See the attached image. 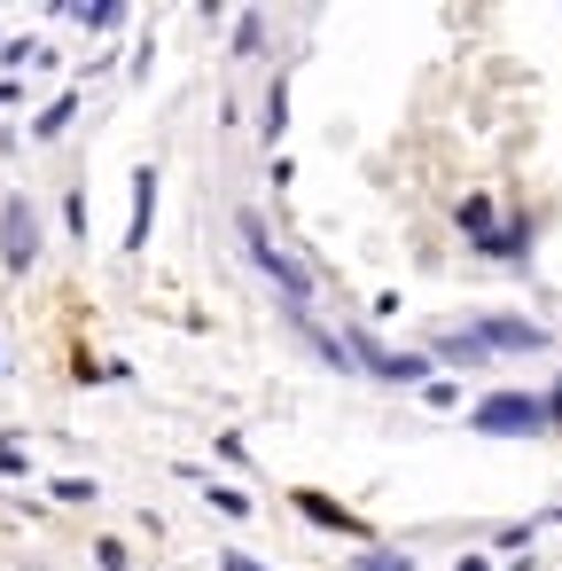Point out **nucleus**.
I'll return each mask as SVG.
<instances>
[{
	"mask_svg": "<svg viewBox=\"0 0 562 571\" xmlns=\"http://www.w3.org/2000/svg\"><path fill=\"white\" fill-rule=\"evenodd\" d=\"M235 227H242V259H250V267H258V274H266V282L281 290V298H290V305H305V298H313L305 267H290V259L273 251V235L258 227V212H235Z\"/></svg>",
	"mask_w": 562,
	"mask_h": 571,
	"instance_id": "f257e3e1",
	"label": "nucleus"
},
{
	"mask_svg": "<svg viewBox=\"0 0 562 571\" xmlns=\"http://www.w3.org/2000/svg\"><path fill=\"white\" fill-rule=\"evenodd\" d=\"M477 423L485 439H531V431H547V399H531V391H493V399H477Z\"/></svg>",
	"mask_w": 562,
	"mask_h": 571,
	"instance_id": "f03ea898",
	"label": "nucleus"
},
{
	"mask_svg": "<svg viewBox=\"0 0 562 571\" xmlns=\"http://www.w3.org/2000/svg\"><path fill=\"white\" fill-rule=\"evenodd\" d=\"M344 353H352V368H367V376H383V384H430V360L422 353H383L375 337H344Z\"/></svg>",
	"mask_w": 562,
	"mask_h": 571,
	"instance_id": "7ed1b4c3",
	"label": "nucleus"
},
{
	"mask_svg": "<svg viewBox=\"0 0 562 571\" xmlns=\"http://www.w3.org/2000/svg\"><path fill=\"white\" fill-rule=\"evenodd\" d=\"M0 259H9L17 274L40 259V227H32V204H24V196H17L9 212H0Z\"/></svg>",
	"mask_w": 562,
	"mask_h": 571,
	"instance_id": "20e7f679",
	"label": "nucleus"
},
{
	"mask_svg": "<svg viewBox=\"0 0 562 571\" xmlns=\"http://www.w3.org/2000/svg\"><path fill=\"white\" fill-rule=\"evenodd\" d=\"M468 337H477L485 353H539V345H547V330H539V321H477Z\"/></svg>",
	"mask_w": 562,
	"mask_h": 571,
	"instance_id": "39448f33",
	"label": "nucleus"
},
{
	"mask_svg": "<svg viewBox=\"0 0 562 571\" xmlns=\"http://www.w3.org/2000/svg\"><path fill=\"white\" fill-rule=\"evenodd\" d=\"M149 219H156V173H133V219H126V251L149 243Z\"/></svg>",
	"mask_w": 562,
	"mask_h": 571,
	"instance_id": "423d86ee",
	"label": "nucleus"
},
{
	"mask_svg": "<svg viewBox=\"0 0 562 571\" xmlns=\"http://www.w3.org/2000/svg\"><path fill=\"white\" fill-rule=\"evenodd\" d=\"M281 126H290V95L273 87V95H266V118H258V133H266V141H281Z\"/></svg>",
	"mask_w": 562,
	"mask_h": 571,
	"instance_id": "0eeeda50",
	"label": "nucleus"
},
{
	"mask_svg": "<svg viewBox=\"0 0 562 571\" xmlns=\"http://www.w3.org/2000/svg\"><path fill=\"white\" fill-rule=\"evenodd\" d=\"M204 502H212L219 517H250V494H235V485H204Z\"/></svg>",
	"mask_w": 562,
	"mask_h": 571,
	"instance_id": "6e6552de",
	"label": "nucleus"
},
{
	"mask_svg": "<svg viewBox=\"0 0 562 571\" xmlns=\"http://www.w3.org/2000/svg\"><path fill=\"white\" fill-rule=\"evenodd\" d=\"M71 118H78V103H71V95H63V103H55V110H47V118H40V133H63V126H71Z\"/></svg>",
	"mask_w": 562,
	"mask_h": 571,
	"instance_id": "1a4fd4ad",
	"label": "nucleus"
},
{
	"mask_svg": "<svg viewBox=\"0 0 562 571\" xmlns=\"http://www.w3.org/2000/svg\"><path fill=\"white\" fill-rule=\"evenodd\" d=\"M359 571H414V556H367Z\"/></svg>",
	"mask_w": 562,
	"mask_h": 571,
	"instance_id": "9d476101",
	"label": "nucleus"
},
{
	"mask_svg": "<svg viewBox=\"0 0 562 571\" xmlns=\"http://www.w3.org/2000/svg\"><path fill=\"white\" fill-rule=\"evenodd\" d=\"M94 556H102V571H126V548H118V540H102Z\"/></svg>",
	"mask_w": 562,
	"mask_h": 571,
	"instance_id": "9b49d317",
	"label": "nucleus"
},
{
	"mask_svg": "<svg viewBox=\"0 0 562 571\" xmlns=\"http://www.w3.org/2000/svg\"><path fill=\"white\" fill-rule=\"evenodd\" d=\"M547 423H562V384H554V399H547Z\"/></svg>",
	"mask_w": 562,
	"mask_h": 571,
	"instance_id": "f8f14e48",
	"label": "nucleus"
},
{
	"mask_svg": "<svg viewBox=\"0 0 562 571\" xmlns=\"http://www.w3.org/2000/svg\"><path fill=\"white\" fill-rule=\"evenodd\" d=\"M227 571H266V563H250V556H227Z\"/></svg>",
	"mask_w": 562,
	"mask_h": 571,
	"instance_id": "ddd939ff",
	"label": "nucleus"
},
{
	"mask_svg": "<svg viewBox=\"0 0 562 571\" xmlns=\"http://www.w3.org/2000/svg\"><path fill=\"white\" fill-rule=\"evenodd\" d=\"M461 571H485V556H461Z\"/></svg>",
	"mask_w": 562,
	"mask_h": 571,
	"instance_id": "4468645a",
	"label": "nucleus"
},
{
	"mask_svg": "<svg viewBox=\"0 0 562 571\" xmlns=\"http://www.w3.org/2000/svg\"><path fill=\"white\" fill-rule=\"evenodd\" d=\"M554 525H562V509H554Z\"/></svg>",
	"mask_w": 562,
	"mask_h": 571,
	"instance_id": "2eb2a0df",
	"label": "nucleus"
}]
</instances>
